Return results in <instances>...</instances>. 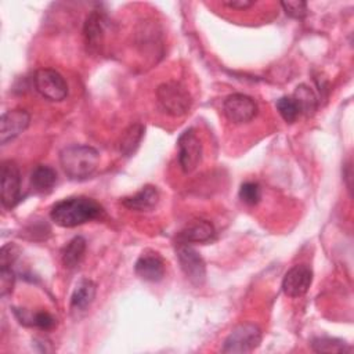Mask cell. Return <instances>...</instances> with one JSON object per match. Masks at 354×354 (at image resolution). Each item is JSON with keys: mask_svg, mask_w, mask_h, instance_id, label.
<instances>
[{"mask_svg": "<svg viewBox=\"0 0 354 354\" xmlns=\"http://www.w3.org/2000/svg\"><path fill=\"white\" fill-rule=\"evenodd\" d=\"M178 145V163L181 170L188 174L192 173L202 160V142L194 129H187L181 133L177 141Z\"/></svg>", "mask_w": 354, "mask_h": 354, "instance_id": "7", "label": "cell"}, {"mask_svg": "<svg viewBox=\"0 0 354 354\" xmlns=\"http://www.w3.org/2000/svg\"><path fill=\"white\" fill-rule=\"evenodd\" d=\"M21 201V173L14 160L1 163V205L6 209L15 207Z\"/></svg>", "mask_w": 354, "mask_h": 354, "instance_id": "9", "label": "cell"}, {"mask_svg": "<svg viewBox=\"0 0 354 354\" xmlns=\"http://www.w3.org/2000/svg\"><path fill=\"white\" fill-rule=\"evenodd\" d=\"M214 236V227L207 220H195L178 234V242L203 243Z\"/></svg>", "mask_w": 354, "mask_h": 354, "instance_id": "15", "label": "cell"}, {"mask_svg": "<svg viewBox=\"0 0 354 354\" xmlns=\"http://www.w3.org/2000/svg\"><path fill=\"white\" fill-rule=\"evenodd\" d=\"M105 18L101 12L98 11H91L88 17L86 18L84 28H83V35H84V41L88 50H98L100 46L102 44L104 39V24Z\"/></svg>", "mask_w": 354, "mask_h": 354, "instance_id": "14", "label": "cell"}, {"mask_svg": "<svg viewBox=\"0 0 354 354\" xmlns=\"http://www.w3.org/2000/svg\"><path fill=\"white\" fill-rule=\"evenodd\" d=\"M134 271L141 279L148 282L162 281L166 272L162 257L155 252L142 253L134 264Z\"/></svg>", "mask_w": 354, "mask_h": 354, "instance_id": "12", "label": "cell"}, {"mask_svg": "<svg viewBox=\"0 0 354 354\" xmlns=\"http://www.w3.org/2000/svg\"><path fill=\"white\" fill-rule=\"evenodd\" d=\"M144 126L141 123L130 124L122 134L120 142H119V151L123 156H131L138 149L140 142L144 137Z\"/></svg>", "mask_w": 354, "mask_h": 354, "instance_id": "19", "label": "cell"}, {"mask_svg": "<svg viewBox=\"0 0 354 354\" xmlns=\"http://www.w3.org/2000/svg\"><path fill=\"white\" fill-rule=\"evenodd\" d=\"M15 283V274L11 266H0V295L1 297L8 296Z\"/></svg>", "mask_w": 354, "mask_h": 354, "instance_id": "26", "label": "cell"}, {"mask_svg": "<svg viewBox=\"0 0 354 354\" xmlns=\"http://www.w3.org/2000/svg\"><path fill=\"white\" fill-rule=\"evenodd\" d=\"M104 207L87 196H71L58 201L50 210L51 220L64 228H72L102 217Z\"/></svg>", "mask_w": 354, "mask_h": 354, "instance_id": "1", "label": "cell"}, {"mask_svg": "<svg viewBox=\"0 0 354 354\" xmlns=\"http://www.w3.org/2000/svg\"><path fill=\"white\" fill-rule=\"evenodd\" d=\"M313 283V270L306 264H296L288 270L282 279V290L288 297L304 296Z\"/></svg>", "mask_w": 354, "mask_h": 354, "instance_id": "10", "label": "cell"}, {"mask_svg": "<svg viewBox=\"0 0 354 354\" xmlns=\"http://www.w3.org/2000/svg\"><path fill=\"white\" fill-rule=\"evenodd\" d=\"M221 4L224 7H228L232 10H248V8L253 7L256 3L249 1V0H230V1H223Z\"/></svg>", "mask_w": 354, "mask_h": 354, "instance_id": "28", "label": "cell"}, {"mask_svg": "<svg viewBox=\"0 0 354 354\" xmlns=\"http://www.w3.org/2000/svg\"><path fill=\"white\" fill-rule=\"evenodd\" d=\"M277 111L279 112V115L282 116V119L286 122V123H293L296 122V119L301 115V111L297 105V102L295 101V98L290 95H285V97H281L277 104Z\"/></svg>", "mask_w": 354, "mask_h": 354, "instance_id": "23", "label": "cell"}, {"mask_svg": "<svg viewBox=\"0 0 354 354\" xmlns=\"http://www.w3.org/2000/svg\"><path fill=\"white\" fill-rule=\"evenodd\" d=\"M159 202V192L153 185H145L131 196L123 198L122 205L136 212H149Z\"/></svg>", "mask_w": 354, "mask_h": 354, "instance_id": "13", "label": "cell"}, {"mask_svg": "<svg viewBox=\"0 0 354 354\" xmlns=\"http://www.w3.org/2000/svg\"><path fill=\"white\" fill-rule=\"evenodd\" d=\"M281 6H282L285 14L295 19H303L308 14V7H307L306 1L288 0V1H281Z\"/></svg>", "mask_w": 354, "mask_h": 354, "instance_id": "25", "label": "cell"}, {"mask_svg": "<svg viewBox=\"0 0 354 354\" xmlns=\"http://www.w3.org/2000/svg\"><path fill=\"white\" fill-rule=\"evenodd\" d=\"M239 199L249 205V206H253V205H257L261 199V188L257 183H253V181H246L241 185L239 188Z\"/></svg>", "mask_w": 354, "mask_h": 354, "instance_id": "24", "label": "cell"}, {"mask_svg": "<svg viewBox=\"0 0 354 354\" xmlns=\"http://www.w3.org/2000/svg\"><path fill=\"white\" fill-rule=\"evenodd\" d=\"M261 342V330L253 322H243L236 325L225 337L223 353H250L259 347Z\"/></svg>", "mask_w": 354, "mask_h": 354, "instance_id": "4", "label": "cell"}, {"mask_svg": "<svg viewBox=\"0 0 354 354\" xmlns=\"http://www.w3.org/2000/svg\"><path fill=\"white\" fill-rule=\"evenodd\" d=\"M59 163L64 173L75 181L90 178L100 165V153L91 145L72 144L59 152Z\"/></svg>", "mask_w": 354, "mask_h": 354, "instance_id": "2", "label": "cell"}, {"mask_svg": "<svg viewBox=\"0 0 354 354\" xmlns=\"http://www.w3.org/2000/svg\"><path fill=\"white\" fill-rule=\"evenodd\" d=\"M57 183V171L46 165H37L30 173V185L39 194H47Z\"/></svg>", "mask_w": 354, "mask_h": 354, "instance_id": "18", "label": "cell"}, {"mask_svg": "<svg viewBox=\"0 0 354 354\" xmlns=\"http://www.w3.org/2000/svg\"><path fill=\"white\" fill-rule=\"evenodd\" d=\"M30 123V115L25 109H10L4 112L0 118V142L6 145L7 142L22 134Z\"/></svg>", "mask_w": 354, "mask_h": 354, "instance_id": "11", "label": "cell"}, {"mask_svg": "<svg viewBox=\"0 0 354 354\" xmlns=\"http://www.w3.org/2000/svg\"><path fill=\"white\" fill-rule=\"evenodd\" d=\"M295 101L297 102L301 113L310 115L317 109V95L311 87L307 84H299L292 94Z\"/></svg>", "mask_w": 354, "mask_h": 354, "instance_id": "20", "label": "cell"}, {"mask_svg": "<svg viewBox=\"0 0 354 354\" xmlns=\"http://www.w3.org/2000/svg\"><path fill=\"white\" fill-rule=\"evenodd\" d=\"M156 98L160 108L170 116H183L192 105L191 94L178 82H165L158 86Z\"/></svg>", "mask_w": 354, "mask_h": 354, "instance_id": "3", "label": "cell"}, {"mask_svg": "<svg viewBox=\"0 0 354 354\" xmlns=\"http://www.w3.org/2000/svg\"><path fill=\"white\" fill-rule=\"evenodd\" d=\"M17 257V248L12 243H7L0 252V266H11Z\"/></svg>", "mask_w": 354, "mask_h": 354, "instance_id": "27", "label": "cell"}, {"mask_svg": "<svg viewBox=\"0 0 354 354\" xmlns=\"http://www.w3.org/2000/svg\"><path fill=\"white\" fill-rule=\"evenodd\" d=\"M17 317H18L21 324L36 326L41 330H50L55 326V318L47 311H37L33 315H26V314L21 313V315L17 314Z\"/></svg>", "mask_w": 354, "mask_h": 354, "instance_id": "22", "label": "cell"}, {"mask_svg": "<svg viewBox=\"0 0 354 354\" xmlns=\"http://www.w3.org/2000/svg\"><path fill=\"white\" fill-rule=\"evenodd\" d=\"M33 83L36 91L48 101L59 102L68 95V84L64 76L55 69L40 68L35 72Z\"/></svg>", "mask_w": 354, "mask_h": 354, "instance_id": "5", "label": "cell"}, {"mask_svg": "<svg viewBox=\"0 0 354 354\" xmlns=\"http://www.w3.org/2000/svg\"><path fill=\"white\" fill-rule=\"evenodd\" d=\"M311 348L317 353H344L350 350V346L342 339L322 336L311 340Z\"/></svg>", "mask_w": 354, "mask_h": 354, "instance_id": "21", "label": "cell"}, {"mask_svg": "<svg viewBox=\"0 0 354 354\" xmlns=\"http://www.w3.org/2000/svg\"><path fill=\"white\" fill-rule=\"evenodd\" d=\"M95 283L91 279H82L72 292L71 310L72 313L86 311L95 297Z\"/></svg>", "mask_w": 354, "mask_h": 354, "instance_id": "16", "label": "cell"}, {"mask_svg": "<svg viewBox=\"0 0 354 354\" xmlns=\"http://www.w3.org/2000/svg\"><path fill=\"white\" fill-rule=\"evenodd\" d=\"M176 254L187 279L194 286H202L206 281V264L198 250L189 243L178 242L176 248Z\"/></svg>", "mask_w": 354, "mask_h": 354, "instance_id": "6", "label": "cell"}, {"mask_svg": "<svg viewBox=\"0 0 354 354\" xmlns=\"http://www.w3.org/2000/svg\"><path fill=\"white\" fill-rule=\"evenodd\" d=\"M256 101L242 93L228 95L223 102V112L225 118L234 124H243L250 122L257 115Z\"/></svg>", "mask_w": 354, "mask_h": 354, "instance_id": "8", "label": "cell"}, {"mask_svg": "<svg viewBox=\"0 0 354 354\" xmlns=\"http://www.w3.org/2000/svg\"><path fill=\"white\" fill-rule=\"evenodd\" d=\"M84 253H86V239L80 235L72 238L65 245L61 253V260L64 267L68 270L77 268L84 257Z\"/></svg>", "mask_w": 354, "mask_h": 354, "instance_id": "17", "label": "cell"}]
</instances>
